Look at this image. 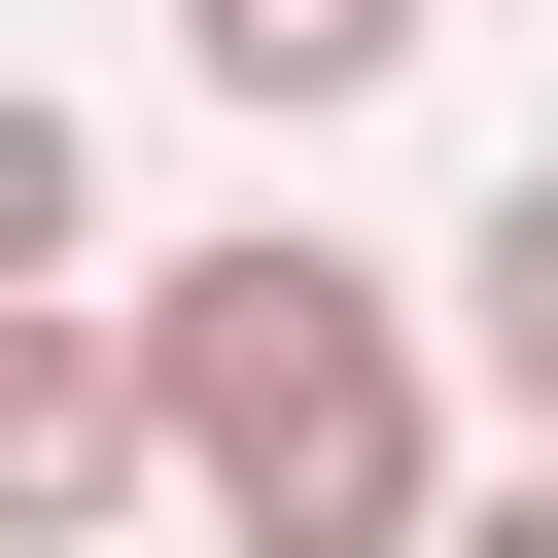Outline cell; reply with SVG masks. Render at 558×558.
<instances>
[{
    "label": "cell",
    "mask_w": 558,
    "mask_h": 558,
    "mask_svg": "<svg viewBox=\"0 0 558 558\" xmlns=\"http://www.w3.org/2000/svg\"><path fill=\"white\" fill-rule=\"evenodd\" d=\"M418 314H453V279H384V244H314V209L174 244V279H140L174 488H209L244 558H418V523H453V384H488V349H418Z\"/></svg>",
    "instance_id": "obj_1"
},
{
    "label": "cell",
    "mask_w": 558,
    "mask_h": 558,
    "mask_svg": "<svg viewBox=\"0 0 558 558\" xmlns=\"http://www.w3.org/2000/svg\"><path fill=\"white\" fill-rule=\"evenodd\" d=\"M174 488V349L140 279H0V523H140Z\"/></svg>",
    "instance_id": "obj_2"
},
{
    "label": "cell",
    "mask_w": 558,
    "mask_h": 558,
    "mask_svg": "<svg viewBox=\"0 0 558 558\" xmlns=\"http://www.w3.org/2000/svg\"><path fill=\"white\" fill-rule=\"evenodd\" d=\"M418 35H453V0H174V70H209L244 140H314V105H384Z\"/></svg>",
    "instance_id": "obj_3"
},
{
    "label": "cell",
    "mask_w": 558,
    "mask_h": 558,
    "mask_svg": "<svg viewBox=\"0 0 558 558\" xmlns=\"http://www.w3.org/2000/svg\"><path fill=\"white\" fill-rule=\"evenodd\" d=\"M453 349H488V418L558 453V140H523V174L453 209Z\"/></svg>",
    "instance_id": "obj_4"
}]
</instances>
